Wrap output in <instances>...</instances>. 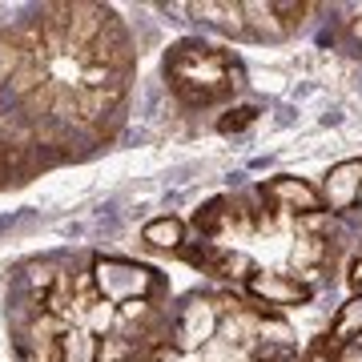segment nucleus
Returning <instances> with one entry per match:
<instances>
[{"label":"nucleus","mask_w":362,"mask_h":362,"mask_svg":"<svg viewBox=\"0 0 362 362\" xmlns=\"http://www.w3.org/2000/svg\"><path fill=\"white\" fill-rule=\"evenodd\" d=\"M242 16H246L250 37H270V40L290 37L282 25V16H278V4H242Z\"/></svg>","instance_id":"1a4fd4ad"},{"label":"nucleus","mask_w":362,"mask_h":362,"mask_svg":"<svg viewBox=\"0 0 362 362\" xmlns=\"http://www.w3.org/2000/svg\"><path fill=\"white\" fill-rule=\"evenodd\" d=\"M262 362H290V358H270V354H266V358H262Z\"/></svg>","instance_id":"f3484780"},{"label":"nucleus","mask_w":362,"mask_h":362,"mask_svg":"<svg viewBox=\"0 0 362 362\" xmlns=\"http://www.w3.org/2000/svg\"><path fill=\"white\" fill-rule=\"evenodd\" d=\"M185 13H194L197 21H206V25L221 28V33H233V37H250L246 33V16H242V4H185Z\"/></svg>","instance_id":"6e6552de"},{"label":"nucleus","mask_w":362,"mask_h":362,"mask_svg":"<svg viewBox=\"0 0 362 362\" xmlns=\"http://www.w3.org/2000/svg\"><path fill=\"white\" fill-rule=\"evenodd\" d=\"M141 238H145V246H153V250H181L185 226H181L177 218H157L141 230Z\"/></svg>","instance_id":"f8f14e48"},{"label":"nucleus","mask_w":362,"mask_h":362,"mask_svg":"<svg viewBox=\"0 0 362 362\" xmlns=\"http://www.w3.org/2000/svg\"><path fill=\"white\" fill-rule=\"evenodd\" d=\"M221 322V310L209 302V298H194L185 310H181V322H177V346L181 350H197L202 342L214 338Z\"/></svg>","instance_id":"7ed1b4c3"},{"label":"nucleus","mask_w":362,"mask_h":362,"mask_svg":"<svg viewBox=\"0 0 362 362\" xmlns=\"http://www.w3.org/2000/svg\"><path fill=\"white\" fill-rule=\"evenodd\" d=\"M165 81L181 105H214L242 85V69L230 52L206 40H177L165 52Z\"/></svg>","instance_id":"f257e3e1"},{"label":"nucleus","mask_w":362,"mask_h":362,"mask_svg":"<svg viewBox=\"0 0 362 362\" xmlns=\"http://www.w3.org/2000/svg\"><path fill=\"white\" fill-rule=\"evenodd\" d=\"M52 362H97V338L89 326H73L52 338Z\"/></svg>","instance_id":"0eeeda50"},{"label":"nucleus","mask_w":362,"mask_h":362,"mask_svg":"<svg viewBox=\"0 0 362 362\" xmlns=\"http://www.w3.org/2000/svg\"><path fill=\"white\" fill-rule=\"evenodd\" d=\"M262 197H270L274 206L286 209V214H322V197H318V189L306 185V181H298V177L270 181V185L262 189Z\"/></svg>","instance_id":"20e7f679"},{"label":"nucleus","mask_w":362,"mask_h":362,"mask_svg":"<svg viewBox=\"0 0 362 362\" xmlns=\"http://www.w3.org/2000/svg\"><path fill=\"white\" fill-rule=\"evenodd\" d=\"M258 117V109L254 105H242V109H230V117H221V133H233V129H242V125H250Z\"/></svg>","instance_id":"ddd939ff"},{"label":"nucleus","mask_w":362,"mask_h":362,"mask_svg":"<svg viewBox=\"0 0 362 362\" xmlns=\"http://www.w3.org/2000/svg\"><path fill=\"white\" fill-rule=\"evenodd\" d=\"M93 286L105 302H141L149 290L157 286V274L149 266H137V262H121V258H93Z\"/></svg>","instance_id":"f03ea898"},{"label":"nucleus","mask_w":362,"mask_h":362,"mask_svg":"<svg viewBox=\"0 0 362 362\" xmlns=\"http://www.w3.org/2000/svg\"><path fill=\"white\" fill-rule=\"evenodd\" d=\"M362 194V161H342L326 177V202L330 209H350Z\"/></svg>","instance_id":"423d86ee"},{"label":"nucleus","mask_w":362,"mask_h":362,"mask_svg":"<svg viewBox=\"0 0 362 362\" xmlns=\"http://www.w3.org/2000/svg\"><path fill=\"white\" fill-rule=\"evenodd\" d=\"M358 202H362V194H358Z\"/></svg>","instance_id":"a211bd4d"},{"label":"nucleus","mask_w":362,"mask_h":362,"mask_svg":"<svg viewBox=\"0 0 362 362\" xmlns=\"http://www.w3.org/2000/svg\"><path fill=\"white\" fill-rule=\"evenodd\" d=\"M310 362H334V358H330V354H314Z\"/></svg>","instance_id":"dca6fc26"},{"label":"nucleus","mask_w":362,"mask_h":362,"mask_svg":"<svg viewBox=\"0 0 362 362\" xmlns=\"http://www.w3.org/2000/svg\"><path fill=\"white\" fill-rule=\"evenodd\" d=\"M350 37L362 40V16H354V21H350Z\"/></svg>","instance_id":"2eb2a0df"},{"label":"nucleus","mask_w":362,"mask_h":362,"mask_svg":"<svg viewBox=\"0 0 362 362\" xmlns=\"http://www.w3.org/2000/svg\"><path fill=\"white\" fill-rule=\"evenodd\" d=\"M250 294L254 298H266V306H298L310 298V286L294 282V278H282V274H250L246 278Z\"/></svg>","instance_id":"39448f33"},{"label":"nucleus","mask_w":362,"mask_h":362,"mask_svg":"<svg viewBox=\"0 0 362 362\" xmlns=\"http://www.w3.org/2000/svg\"><path fill=\"white\" fill-rule=\"evenodd\" d=\"M350 286H354V290H362V258L350 262Z\"/></svg>","instance_id":"4468645a"},{"label":"nucleus","mask_w":362,"mask_h":362,"mask_svg":"<svg viewBox=\"0 0 362 362\" xmlns=\"http://www.w3.org/2000/svg\"><path fill=\"white\" fill-rule=\"evenodd\" d=\"M28 61V49L21 45V37H16V28H4L0 33V93H4V85L21 73V65Z\"/></svg>","instance_id":"9b49d317"},{"label":"nucleus","mask_w":362,"mask_h":362,"mask_svg":"<svg viewBox=\"0 0 362 362\" xmlns=\"http://www.w3.org/2000/svg\"><path fill=\"white\" fill-rule=\"evenodd\" d=\"M145 350L137 338L121 334V330H109L105 338H97V362H141Z\"/></svg>","instance_id":"9d476101"}]
</instances>
